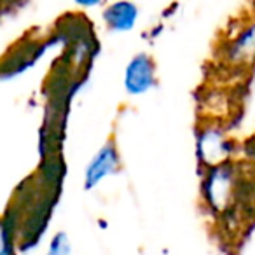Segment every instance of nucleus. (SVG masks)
<instances>
[{
	"instance_id": "nucleus-8",
	"label": "nucleus",
	"mask_w": 255,
	"mask_h": 255,
	"mask_svg": "<svg viewBox=\"0 0 255 255\" xmlns=\"http://www.w3.org/2000/svg\"><path fill=\"white\" fill-rule=\"evenodd\" d=\"M254 7H255V0H254Z\"/></svg>"
},
{
	"instance_id": "nucleus-3",
	"label": "nucleus",
	"mask_w": 255,
	"mask_h": 255,
	"mask_svg": "<svg viewBox=\"0 0 255 255\" xmlns=\"http://www.w3.org/2000/svg\"><path fill=\"white\" fill-rule=\"evenodd\" d=\"M233 149V142L227 138V135L220 128H208L199 138V156L212 168L227 163L231 159Z\"/></svg>"
},
{
	"instance_id": "nucleus-5",
	"label": "nucleus",
	"mask_w": 255,
	"mask_h": 255,
	"mask_svg": "<svg viewBox=\"0 0 255 255\" xmlns=\"http://www.w3.org/2000/svg\"><path fill=\"white\" fill-rule=\"evenodd\" d=\"M116 163L117 157L114 154L112 147H105L98 156L93 159L91 166L88 168V175H86V180H88V185H95L96 182H100L103 177H107L109 173H112L116 170Z\"/></svg>"
},
{
	"instance_id": "nucleus-6",
	"label": "nucleus",
	"mask_w": 255,
	"mask_h": 255,
	"mask_svg": "<svg viewBox=\"0 0 255 255\" xmlns=\"http://www.w3.org/2000/svg\"><path fill=\"white\" fill-rule=\"evenodd\" d=\"M107 19L116 28H129L133 25V21H135V7L121 2V4L114 5L112 9H109Z\"/></svg>"
},
{
	"instance_id": "nucleus-2",
	"label": "nucleus",
	"mask_w": 255,
	"mask_h": 255,
	"mask_svg": "<svg viewBox=\"0 0 255 255\" xmlns=\"http://www.w3.org/2000/svg\"><path fill=\"white\" fill-rule=\"evenodd\" d=\"M226 60L234 68L255 67V19L243 26L227 46Z\"/></svg>"
},
{
	"instance_id": "nucleus-7",
	"label": "nucleus",
	"mask_w": 255,
	"mask_h": 255,
	"mask_svg": "<svg viewBox=\"0 0 255 255\" xmlns=\"http://www.w3.org/2000/svg\"><path fill=\"white\" fill-rule=\"evenodd\" d=\"M77 2H81V4H84V5H93V4H96V2H100V0H77Z\"/></svg>"
},
{
	"instance_id": "nucleus-1",
	"label": "nucleus",
	"mask_w": 255,
	"mask_h": 255,
	"mask_svg": "<svg viewBox=\"0 0 255 255\" xmlns=\"http://www.w3.org/2000/svg\"><path fill=\"white\" fill-rule=\"evenodd\" d=\"M241 175L233 163H222L213 166L206 180V199L213 210L224 213L236 205L241 185Z\"/></svg>"
},
{
	"instance_id": "nucleus-4",
	"label": "nucleus",
	"mask_w": 255,
	"mask_h": 255,
	"mask_svg": "<svg viewBox=\"0 0 255 255\" xmlns=\"http://www.w3.org/2000/svg\"><path fill=\"white\" fill-rule=\"evenodd\" d=\"M152 82V65L145 56H138L128 67L126 86L131 93H142L149 89Z\"/></svg>"
}]
</instances>
